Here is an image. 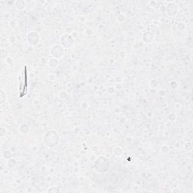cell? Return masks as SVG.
<instances>
[{"instance_id": "cell-1", "label": "cell", "mask_w": 193, "mask_h": 193, "mask_svg": "<svg viewBox=\"0 0 193 193\" xmlns=\"http://www.w3.org/2000/svg\"><path fill=\"white\" fill-rule=\"evenodd\" d=\"M177 5L174 2H171L170 4H168L167 8V14L171 13V11H172L171 13H173V15H176L177 14Z\"/></svg>"}]
</instances>
